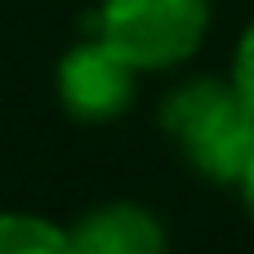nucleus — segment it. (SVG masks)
Listing matches in <instances>:
<instances>
[{
    "label": "nucleus",
    "instance_id": "20e7f679",
    "mask_svg": "<svg viewBox=\"0 0 254 254\" xmlns=\"http://www.w3.org/2000/svg\"><path fill=\"white\" fill-rule=\"evenodd\" d=\"M76 254H165V228L138 205H98L71 228Z\"/></svg>",
    "mask_w": 254,
    "mask_h": 254
},
{
    "label": "nucleus",
    "instance_id": "f257e3e1",
    "mask_svg": "<svg viewBox=\"0 0 254 254\" xmlns=\"http://www.w3.org/2000/svg\"><path fill=\"white\" fill-rule=\"evenodd\" d=\"M161 125L214 183H237L254 156V107L237 94V85H219L210 76L179 85L161 107Z\"/></svg>",
    "mask_w": 254,
    "mask_h": 254
},
{
    "label": "nucleus",
    "instance_id": "f03ea898",
    "mask_svg": "<svg viewBox=\"0 0 254 254\" xmlns=\"http://www.w3.org/2000/svg\"><path fill=\"white\" fill-rule=\"evenodd\" d=\"M210 0H103L98 36L134 67H174L196 54Z\"/></svg>",
    "mask_w": 254,
    "mask_h": 254
},
{
    "label": "nucleus",
    "instance_id": "39448f33",
    "mask_svg": "<svg viewBox=\"0 0 254 254\" xmlns=\"http://www.w3.org/2000/svg\"><path fill=\"white\" fill-rule=\"evenodd\" d=\"M0 254H76L71 232L36 214H0Z\"/></svg>",
    "mask_w": 254,
    "mask_h": 254
},
{
    "label": "nucleus",
    "instance_id": "0eeeda50",
    "mask_svg": "<svg viewBox=\"0 0 254 254\" xmlns=\"http://www.w3.org/2000/svg\"><path fill=\"white\" fill-rule=\"evenodd\" d=\"M237 183H241V201H246V210H250V219H254V156H250V165H246V174Z\"/></svg>",
    "mask_w": 254,
    "mask_h": 254
},
{
    "label": "nucleus",
    "instance_id": "7ed1b4c3",
    "mask_svg": "<svg viewBox=\"0 0 254 254\" xmlns=\"http://www.w3.org/2000/svg\"><path fill=\"white\" fill-rule=\"evenodd\" d=\"M134 71L138 67L125 54H116L103 36L80 40L58 63V103L71 121L85 125L116 121L134 103Z\"/></svg>",
    "mask_w": 254,
    "mask_h": 254
},
{
    "label": "nucleus",
    "instance_id": "423d86ee",
    "mask_svg": "<svg viewBox=\"0 0 254 254\" xmlns=\"http://www.w3.org/2000/svg\"><path fill=\"white\" fill-rule=\"evenodd\" d=\"M232 85H237V94L254 107V22L246 27V36H241V45H237V58H232Z\"/></svg>",
    "mask_w": 254,
    "mask_h": 254
}]
</instances>
